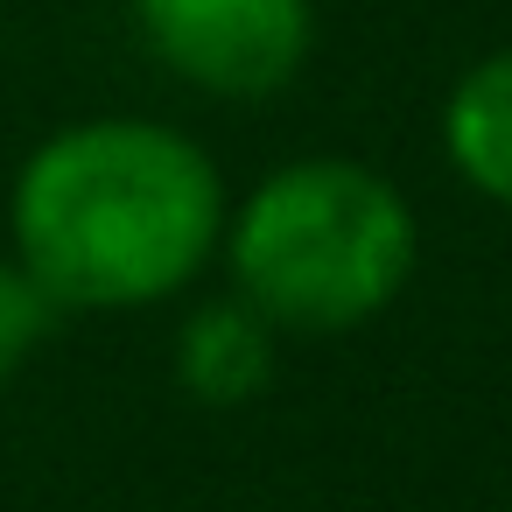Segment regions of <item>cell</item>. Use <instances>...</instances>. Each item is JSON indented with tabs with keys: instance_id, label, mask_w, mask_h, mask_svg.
<instances>
[{
	"instance_id": "6",
	"label": "cell",
	"mask_w": 512,
	"mask_h": 512,
	"mask_svg": "<svg viewBox=\"0 0 512 512\" xmlns=\"http://www.w3.org/2000/svg\"><path fill=\"white\" fill-rule=\"evenodd\" d=\"M57 316L64 309L43 295V281L22 260H0V379H15L43 351V337L57 330Z\"/></svg>"
},
{
	"instance_id": "4",
	"label": "cell",
	"mask_w": 512,
	"mask_h": 512,
	"mask_svg": "<svg viewBox=\"0 0 512 512\" xmlns=\"http://www.w3.org/2000/svg\"><path fill=\"white\" fill-rule=\"evenodd\" d=\"M176 379L204 407H246L274 379V323L246 295L190 309V323L176 330Z\"/></svg>"
},
{
	"instance_id": "3",
	"label": "cell",
	"mask_w": 512,
	"mask_h": 512,
	"mask_svg": "<svg viewBox=\"0 0 512 512\" xmlns=\"http://www.w3.org/2000/svg\"><path fill=\"white\" fill-rule=\"evenodd\" d=\"M148 50L211 99L281 92L316 43L309 0H134Z\"/></svg>"
},
{
	"instance_id": "5",
	"label": "cell",
	"mask_w": 512,
	"mask_h": 512,
	"mask_svg": "<svg viewBox=\"0 0 512 512\" xmlns=\"http://www.w3.org/2000/svg\"><path fill=\"white\" fill-rule=\"evenodd\" d=\"M442 155L477 197L512 211V43L456 78L442 106Z\"/></svg>"
},
{
	"instance_id": "2",
	"label": "cell",
	"mask_w": 512,
	"mask_h": 512,
	"mask_svg": "<svg viewBox=\"0 0 512 512\" xmlns=\"http://www.w3.org/2000/svg\"><path fill=\"white\" fill-rule=\"evenodd\" d=\"M225 260L239 295L274 330H351L372 323L414 274L407 197L344 155H309L274 169L225 225Z\"/></svg>"
},
{
	"instance_id": "1",
	"label": "cell",
	"mask_w": 512,
	"mask_h": 512,
	"mask_svg": "<svg viewBox=\"0 0 512 512\" xmlns=\"http://www.w3.org/2000/svg\"><path fill=\"white\" fill-rule=\"evenodd\" d=\"M15 260L57 309H148L204 274L225 239L218 162L162 120H78L50 134L8 197Z\"/></svg>"
}]
</instances>
